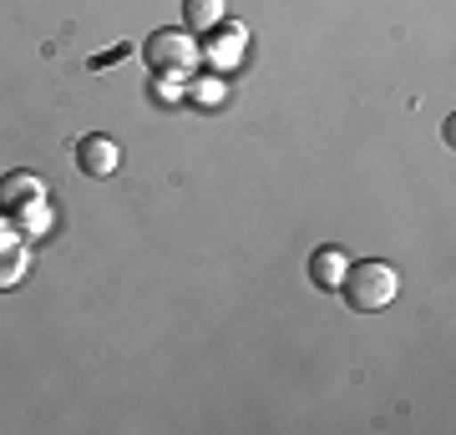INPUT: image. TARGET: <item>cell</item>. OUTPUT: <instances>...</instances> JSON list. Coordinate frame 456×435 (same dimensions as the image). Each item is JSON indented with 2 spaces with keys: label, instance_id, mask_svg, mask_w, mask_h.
Returning a JSON list of instances; mask_svg holds the SVG:
<instances>
[{
  "label": "cell",
  "instance_id": "5b68a950",
  "mask_svg": "<svg viewBox=\"0 0 456 435\" xmlns=\"http://www.w3.org/2000/svg\"><path fill=\"white\" fill-rule=\"evenodd\" d=\"M345 254H335V248H320V254L310 258V278H314V289H340V278H345Z\"/></svg>",
  "mask_w": 456,
  "mask_h": 435
},
{
  "label": "cell",
  "instance_id": "7a4b0ae2",
  "mask_svg": "<svg viewBox=\"0 0 456 435\" xmlns=\"http://www.w3.org/2000/svg\"><path fill=\"white\" fill-rule=\"evenodd\" d=\"M198 56H203V46L183 31H158L147 41V61L158 66V71H173V77H188L198 66Z\"/></svg>",
  "mask_w": 456,
  "mask_h": 435
},
{
  "label": "cell",
  "instance_id": "277c9868",
  "mask_svg": "<svg viewBox=\"0 0 456 435\" xmlns=\"http://www.w3.org/2000/svg\"><path fill=\"white\" fill-rule=\"evenodd\" d=\"M26 203H46V178H36V173H5L0 178V213H16Z\"/></svg>",
  "mask_w": 456,
  "mask_h": 435
},
{
  "label": "cell",
  "instance_id": "3957f363",
  "mask_svg": "<svg viewBox=\"0 0 456 435\" xmlns=\"http://www.w3.org/2000/svg\"><path fill=\"white\" fill-rule=\"evenodd\" d=\"M77 167H82L86 178H112L117 167H122V147H117L112 137L92 132V137L77 142Z\"/></svg>",
  "mask_w": 456,
  "mask_h": 435
},
{
  "label": "cell",
  "instance_id": "6da1fadb",
  "mask_svg": "<svg viewBox=\"0 0 456 435\" xmlns=\"http://www.w3.org/2000/svg\"><path fill=\"white\" fill-rule=\"evenodd\" d=\"M401 289V274H395L391 263H380V258H365V263H350L340 278V294L345 304L355 309V314H375V309H386Z\"/></svg>",
  "mask_w": 456,
  "mask_h": 435
},
{
  "label": "cell",
  "instance_id": "ba28073f",
  "mask_svg": "<svg viewBox=\"0 0 456 435\" xmlns=\"http://www.w3.org/2000/svg\"><path fill=\"white\" fill-rule=\"evenodd\" d=\"M127 51H132V46H117V51H107V56H97V61H92V66H107V61H122V56H127Z\"/></svg>",
  "mask_w": 456,
  "mask_h": 435
},
{
  "label": "cell",
  "instance_id": "52a82bcc",
  "mask_svg": "<svg viewBox=\"0 0 456 435\" xmlns=\"http://www.w3.org/2000/svg\"><path fill=\"white\" fill-rule=\"evenodd\" d=\"M183 16L193 31H213L224 20V0H183Z\"/></svg>",
  "mask_w": 456,
  "mask_h": 435
},
{
  "label": "cell",
  "instance_id": "8992f818",
  "mask_svg": "<svg viewBox=\"0 0 456 435\" xmlns=\"http://www.w3.org/2000/svg\"><path fill=\"white\" fill-rule=\"evenodd\" d=\"M26 248H20V238H5L0 243V289H16L20 278H26Z\"/></svg>",
  "mask_w": 456,
  "mask_h": 435
}]
</instances>
